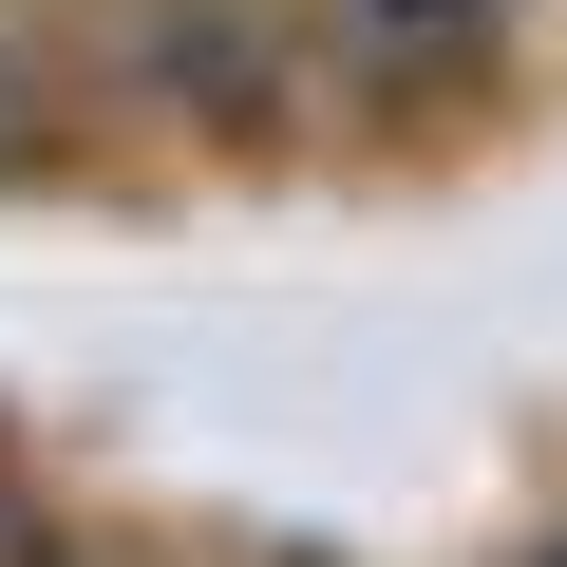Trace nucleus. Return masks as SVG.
Returning a JSON list of instances; mask_svg holds the SVG:
<instances>
[{"label": "nucleus", "instance_id": "nucleus-1", "mask_svg": "<svg viewBox=\"0 0 567 567\" xmlns=\"http://www.w3.org/2000/svg\"><path fill=\"white\" fill-rule=\"evenodd\" d=\"M114 76H133V114H171L208 152H303L341 114V58H322L303 0H133Z\"/></svg>", "mask_w": 567, "mask_h": 567}, {"label": "nucleus", "instance_id": "nucleus-2", "mask_svg": "<svg viewBox=\"0 0 567 567\" xmlns=\"http://www.w3.org/2000/svg\"><path fill=\"white\" fill-rule=\"evenodd\" d=\"M322 58H341V114H435L492 76V0H303Z\"/></svg>", "mask_w": 567, "mask_h": 567}, {"label": "nucleus", "instance_id": "nucleus-3", "mask_svg": "<svg viewBox=\"0 0 567 567\" xmlns=\"http://www.w3.org/2000/svg\"><path fill=\"white\" fill-rule=\"evenodd\" d=\"M0 567H20V492H0Z\"/></svg>", "mask_w": 567, "mask_h": 567}]
</instances>
